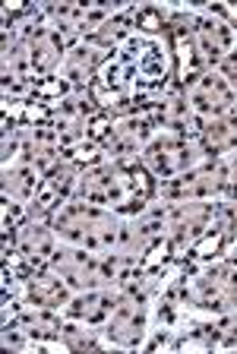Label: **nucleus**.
<instances>
[{
  "instance_id": "9d476101",
  "label": "nucleus",
  "mask_w": 237,
  "mask_h": 354,
  "mask_svg": "<svg viewBox=\"0 0 237 354\" xmlns=\"http://www.w3.org/2000/svg\"><path fill=\"white\" fill-rule=\"evenodd\" d=\"M155 133H158V124L149 111L146 114H124V118H114L111 133H108V140L102 142V149L111 162L136 158Z\"/></svg>"
},
{
  "instance_id": "f3484780",
  "label": "nucleus",
  "mask_w": 237,
  "mask_h": 354,
  "mask_svg": "<svg viewBox=\"0 0 237 354\" xmlns=\"http://www.w3.org/2000/svg\"><path fill=\"white\" fill-rule=\"evenodd\" d=\"M114 171H117V165H114L111 158H104V162H95V165H89V168H82L79 180H76L73 199L95 203V206L108 209V190H111V184H114Z\"/></svg>"
},
{
  "instance_id": "b1692460",
  "label": "nucleus",
  "mask_w": 237,
  "mask_h": 354,
  "mask_svg": "<svg viewBox=\"0 0 237 354\" xmlns=\"http://www.w3.org/2000/svg\"><path fill=\"white\" fill-rule=\"evenodd\" d=\"M218 73L225 76V82H228L231 88H234V95H237V51H231L228 57L218 64Z\"/></svg>"
},
{
  "instance_id": "6e6552de",
  "label": "nucleus",
  "mask_w": 237,
  "mask_h": 354,
  "mask_svg": "<svg viewBox=\"0 0 237 354\" xmlns=\"http://www.w3.org/2000/svg\"><path fill=\"white\" fill-rule=\"evenodd\" d=\"M57 247H60V237L54 234V228L48 221L23 218L13 231V243L3 247V257H16L19 263L29 266L32 272H35V269H45L51 263Z\"/></svg>"
},
{
  "instance_id": "20e7f679",
  "label": "nucleus",
  "mask_w": 237,
  "mask_h": 354,
  "mask_svg": "<svg viewBox=\"0 0 237 354\" xmlns=\"http://www.w3.org/2000/svg\"><path fill=\"white\" fill-rule=\"evenodd\" d=\"M218 221V203L212 199H184L168 203V243L174 247L178 263H184L187 250L200 241L209 228Z\"/></svg>"
},
{
  "instance_id": "5701e85b",
  "label": "nucleus",
  "mask_w": 237,
  "mask_h": 354,
  "mask_svg": "<svg viewBox=\"0 0 237 354\" xmlns=\"http://www.w3.org/2000/svg\"><path fill=\"white\" fill-rule=\"evenodd\" d=\"M218 225L225 228L228 241H237V199H218Z\"/></svg>"
},
{
  "instance_id": "f257e3e1",
  "label": "nucleus",
  "mask_w": 237,
  "mask_h": 354,
  "mask_svg": "<svg viewBox=\"0 0 237 354\" xmlns=\"http://www.w3.org/2000/svg\"><path fill=\"white\" fill-rule=\"evenodd\" d=\"M180 307L222 317L237 310V259L222 257L206 266H178Z\"/></svg>"
},
{
  "instance_id": "f03ea898",
  "label": "nucleus",
  "mask_w": 237,
  "mask_h": 354,
  "mask_svg": "<svg viewBox=\"0 0 237 354\" xmlns=\"http://www.w3.org/2000/svg\"><path fill=\"white\" fill-rule=\"evenodd\" d=\"M124 215L114 209L95 206V203H82V199H67L57 212L48 218L60 243H76L92 253H111L117 250V234Z\"/></svg>"
},
{
  "instance_id": "7ed1b4c3",
  "label": "nucleus",
  "mask_w": 237,
  "mask_h": 354,
  "mask_svg": "<svg viewBox=\"0 0 237 354\" xmlns=\"http://www.w3.org/2000/svg\"><path fill=\"white\" fill-rule=\"evenodd\" d=\"M142 165L152 171L158 184L164 180H174L184 171L196 168L202 162V155L196 152V142L187 133H174V130H158L152 140L146 142V149L140 152Z\"/></svg>"
},
{
  "instance_id": "aec40b11",
  "label": "nucleus",
  "mask_w": 237,
  "mask_h": 354,
  "mask_svg": "<svg viewBox=\"0 0 237 354\" xmlns=\"http://www.w3.org/2000/svg\"><path fill=\"white\" fill-rule=\"evenodd\" d=\"M130 13V22H133L136 35H146V38H162L171 26V10L158 7V3H140V7H126Z\"/></svg>"
},
{
  "instance_id": "a211bd4d",
  "label": "nucleus",
  "mask_w": 237,
  "mask_h": 354,
  "mask_svg": "<svg viewBox=\"0 0 237 354\" xmlns=\"http://www.w3.org/2000/svg\"><path fill=\"white\" fill-rule=\"evenodd\" d=\"M41 171L32 168L26 162L3 165V203H16V206H29L32 196L41 187Z\"/></svg>"
},
{
  "instance_id": "6ab92c4d",
  "label": "nucleus",
  "mask_w": 237,
  "mask_h": 354,
  "mask_svg": "<svg viewBox=\"0 0 237 354\" xmlns=\"http://www.w3.org/2000/svg\"><path fill=\"white\" fill-rule=\"evenodd\" d=\"M228 247H231L228 234H225V228L218 225V221H215L212 228H209L206 234H202L200 241H196L190 250H187L184 266H206V263H215V259L228 257Z\"/></svg>"
},
{
  "instance_id": "412c9836",
  "label": "nucleus",
  "mask_w": 237,
  "mask_h": 354,
  "mask_svg": "<svg viewBox=\"0 0 237 354\" xmlns=\"http://www.w3.org/2000/svg\"><path fill=\"white\" fill-rule=\"evenodd\" d=\"M98 332L102 329L86 326V323H79V319H64L57 345L67 348V351H102V348L108 345V339H102Z\"/></svg>"
},
{
  "instance_id": "2eb2a0df",
  "label": "nucleus",
  "mask_w": 237,
  "mask_h": 354,
  "mask_svg": "<svg viewBox=\"0 0 237 354\" xmlns=\"http://www.w3.org/2000/svg\"><path fill=\"white\" fill-rule=\"evenodd\" d=\"M70 297H73V288L60 279L57 272H51L48 266L45 269H35V272L19 285V301L32 304V307H48V310H60V313H64Z\"/></svg>"
},
{
  "instance_id": "0eeeda50",
  "label": "nucleus",
  "mask_w": 237,
  "mask_h": 354,
  "mask_svg": "<svg viewBox=\"0 0 237 354\" xmlns=\"http://www.w3.org/2000/svg\"><path fill=\"white\" fill-rule=\"evenodd\" d=\"M184 98L200 124H206V120H212V118H222V114L237 108L234 88L225 82V76L218 73V70H206V73H200L196 80L187 82Z\"/></svg>"
},
{
  "instance_id": "393cba45",
  "label": "nucleus",
  "mask_w": 237,
  "mask_h": 354,
  "mask_svg": "<svg viewBox=\"0 0 237 354\" xmlns=\"http://www.w3.org/2000/svg\"><path fill=\"white\" fill-rule=\"evenodd\" d=\"M209 13H215L222 22H228L231 29L237 32V3H212L209 7Z\"/></svg>"
},
{
  "instance_id": "9b49d317",
  "label": "nucleus",
  "mask_w": 237,
  "mask_h": 354,
  "mask_svg": "<svg viewBox=\"0 0 237 354\" xmlns=\"http://www.w3.org/2000/svg\"><path fill=\"white\" fill-rule=\"evenodd\" d=\"M114 54L117 51H104V48H98V44H92V41H76L67 51L64 64H60L57 76L67 82L73 95H82V92H89V86L95 82L98 70H102Z\"/></svg>"
},
{
  "instance_id": "1a4fd4ad",
  "label": "nucleus",
  "mask_w": 237,
  "mask_h": 354,
  "mask_svg": "<svg viewBox=\"0 0 237 354\" xmlns=\"http://www.w3.org/2000/svg\"><path fill=\"white\" fill-rule=\"evenodd\" d=\"M190 32H193L196 54H200L206 70H218V64L231 51H237V32L231 29L228 22L218 19L215 13H209V10L190 13Z\"/></svg>"
},
{
  "instance_id": "f8f14e48",
  "label": "nucleus",
  "mask_w": 237,
  "mask_h": 354,
  "mask_svg": "<svg viewBox=\"0 0 237 354\" xmlns=\"http://www.w3.org/2000/svg\"><path fill=\"white\" fill-rule=\"evenodd\" d=\"M98 263H102V253H92L86 247H76V243H60L54 250L51 263H48V269L57 272L73 291H92Z\"/></svg>"
},
{
  "instance_id": "4be33fe9",
  "label": "nucleus",
  "mask_w": 237,
  "mask_h": 354,
  "mask_svg": "<svg viewBox=\"0 0 237 354\" xmlns=\"http://www.w3.org/2000/svg\"><path fill=\"white\" fill-rule=\"evenodd\" d=\"M0 345L7 348V351H29V348H38V342L32 339L19 323H3V329H0Z\"/></svg>"
},
{
  "instance_id": "dca6fc26",
  "label": "nucleus",
  "mask_w": 237,
  "mask_h": 354,
  "mask_svg": "<svg viewBox=\"0 0 237 354\" xmlns=\"http://www.w3.org/2000/svg\"><path fill=\"white\" fill-rule=\"evenodd\" d=\"M193 142H196V152L202 155V162L228 158L237 149V111H228L222 118L206 120V124L196 130Z\"/></svg>"
},
{
  "instance_id": "a878e982",
  "label": "nucleus",
  "mask_w": 237,
  "mask_h": 354,
  "mask_svg": "<svg viewBox=\"0 0 237 354\" xmlns=\"http://www.w3.org/2000/svg\"><path fill=\"white\" fill-rule=\"evenodd\" d=\"M228 257H231V259H237V241L228 247Z\"/></svg>"
},
{
  "instance_id": "39448f33",
  "label": "nucleus",
  "mask_w": 237,
  "mask_h": 354,
  "mask_svg": "<svg viewBox=\"0 0 237 354\" xmlns=\"http://www.w3.org/2000/svg\"><path fill=\"white\" fill-rule=\"evenodd\" d=\"M225 190H228V158H218V162H200L174 180L158 184V199L164 203H184V199L218 203L225 199Z\"/></svg>"
},
{
  "instance_id": "4468645a",
  "label": "nucleus",
  "mask_w": 237,
  "mask_h": 354,
  "mask_svg": "<svg viewBox=\"0 0 237 354\" xmlns=\"http://www.w3.org/2000/svg\"><path fill=\"white\" fill-rule=\"evenodd\" d=\"M120 304V285L114 288H92V291H73L70 304L64 307L67 319H79L86 326L102 329L108 323V317L114 313V307Z\"/></svg>"
},
{
  "instance_id": "ddd939ff",
  "label": "nucleus",
  "mask_w": 237,
  "mask_h": 354,
  "mask_svg": "<svg viewBox=\"0 0 237 354\" xmlns=\"http://www.w3.org/2000/svg\"><path fill=\"white\" fill-rule=\"evenodd\" d=\"M19 136H23V146H19V162L38 168L41 174L54 168V165L64 158L67 146L60 140V133L51 124H38V127H19Z\"/></svg>"
},
{
  "instance_id": "423d86ee",
  "label": "nucleus",
  "mask_w": 237,
  "mask_h": 354,
  "mask_svg": "<svg viewBox=\"0 0 237 354\" xmlns=\"http://www.w3.org/2000/svg\"><path fill=\"white\" fill-rule=\"evenodd\" d=\"M149 307H152L149 301L126 295L124 288H120V304L114 307L108 323L102 326V335L108 339V345L126 348V351H136V348L146 345L149 329H152L149 326Z\"/></svg>"
}]
</instances>
